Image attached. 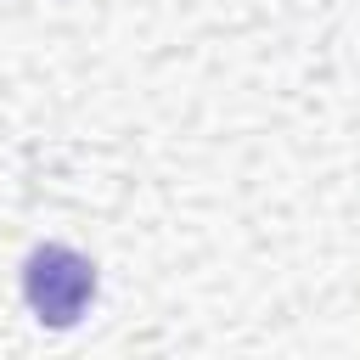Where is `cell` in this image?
<instances>
[{"mask_svg":"<svg viewBox=\"0 0 360 360\" xmlns=\"http://www.w3.org/2000/svg\"><path fill=\"white\" fill-rule=\"evenodd\" d=\"M22 298L28 309L45 321V326H73L84 315V304L96 298V270L84 253L62 248V242H45L28 253V270H22Z\"/></svg>","mask_w":360,"mask_h":360,"instance_id":"1","label":"cell"}]
</instances>
